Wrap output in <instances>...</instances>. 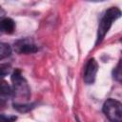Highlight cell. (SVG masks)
<instances>
[{
    "label": "cell",
    "instance_id": "8992f818",
    "mask_svg": "<svg viewBox=\"0 0 122 122\" xmlns=\"http://www.w3.org/2000/svg\"><path fill=\"white\" fill-rule=\"evenodd\" d=\"M12 95V88L5 80H0V104L6 103Z\"/></svg>",
    "mask_w": 122,
    "mask_h": 122
},
{
    "label": "cell",
    "instance_id": "30bf717a",
    "mask_svg": "<svg viewBox=\"0 0 122 122\" xmlns=\"http://www.w3.org/2000/svg\"><path fill=\"white\" fill-rule=\"evenodd\" d=\"M15 115L10 114H0V122H14L16 120Z\"/></svg>",
    "mask_w": 122,
    "mask_h": 122
},
{
    "label": "cell",
    "instance_id": "7a4b0ae2",
    "mask_svg": "<svg viewBox=\"0 0 122 122\" xmlns=\"http://www.w3.org/2000/svg\"><path fill=\"white\" fill-rule=\"evenodd\" d=\"M120 15H121V11L117 8H111L105 12V14L101 18V21L98 26L96 44L100 43L104 39V37H105L106 33L109 31L112 22L114 20H116L117 18H119Z\"/></svg>",
    "mask_w": 122,
    "mask_h": 122
},
{
    "label": "cell",
    "instance_id": "9c48e42d",
    "mask_svg": "<svg viewBox=\"0 0 122 122\" xmlns=\"http://www.w3.org/2000/svg\"><path fill=\"white\" fill-rule=\"evenodd\" d=\"M14 109H16L17 111L21 112H25L30 111L32 108V105L30 104H26V103H14Z\"/></svg>",
    "mask_w": 122,
    "mask_h": 122
},
{
    "label": "cell",
    "instance_id": "52a82bcc",
    "mask_svg": "<svg viewBox=\"0 0 122 122\" xmlns=\"http://www.w3.org/2000/svg\"><path fill=\"white\" fill-rule=\"evenodd\" d=\"M15 29V23L10 18L0 19V31L5 33H12Z\"/></svg>",
    "mask_w": 122,
    "mask_h": 122
},
{
    "label": "cell",
    "instance_id": "6da1fadb",
    "mask_svg": "<svg viewBox=\"0 0 122 122\" xmlns=\"http://www.w3.org/2000/svg\"><path fill=\"white\" fill-rule=\"evenodd\" d=\"M11 81H12V94L23 100H27L30 98V90L26 79L23 77L20 70H15L11 74Z\"/></svg>",
    "mask_w": 122,
    "mask_h": 122
},
{
    "label": "cell",
    "instance_id": "ba28073f",
    "mask_svg": "<svg viewBox=\"0 0 122 122\" xmlns=\"http://www.w3.org/2000/svg\"><path fill=\"white\" fill-rule=\"evenodd\" d=\"M11 53V48L9 44L0 42V60L9 57Z\"/></svg>",
    "mask_w": 122,
    "mask_h": 122
},
{
    "label": "cell",
    "instance_id": "8fae6325",
    "mask_svg": "<svg viewBox=\"0 0 122 122\" xmlns=\"http://www.w3.org/2000/svg\"><path fill=\"white\" fill-rule=\"evenodd\" d=\"M113 77L120 82L121 80V63L120 62L117 64V67L113 70Z\"/></svg>",
    "mask_w": 122,
    "mask_h": 122
},
{
    "label": "cell",
    "instance_id": "3957f363",
    "mask_svg": "<svg viewBox=\"0 0 122 122\" xmlns=\"http://www.w3.org/2000/svg\"><path fill=\"white\" fill-rule=\"evenodd\" d=\"M103 112L107 118L112 122L122 121V105L119 101L109 98L103 105Z\"/></svg>",
    "mask_w": 122,
    "mask_h": 122
},
{
    "label": "cell",
    "instance_id": "277c9868",
    "mask_svg": "<svg viewBox=\"0 0 122 122\" xmlns=\"http://www.w3.org/2000/svg\"><path fill=\"white\" fill-rule=\"evenodd\" d=\"M14 51L19 54H30L36 52L38 48L31 39L22 38L14 43Z\"/></svg>",
    "mask_w": 122,
    "mask_h": 122
},
{
    "label": "cell",
    "instance_id": "5b68a950",
    "mask_svg": "<svg viewBox=\"0 0 122 122\" xmlns=\"http://www.w3.org/2000/svg\"><path fill=\"white\" fill-rule=\"evenodd\" d=\"M98 71V64L94 58H91L85 67L84 71V81L87 84H92L95 80V76Z\"/></svg>",
    "mask_w": 122,
    "mask_h": 122
}]
</instances>
